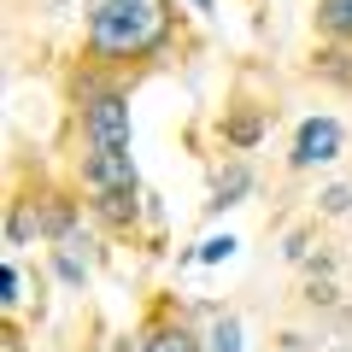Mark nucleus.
Wrapping results in <instances>:
<instances>
[{"label": "nucleus", "instance_id": "f257e3e1", "mask_svg": "<svg viewBox=\"0 0 352 352\" xmlns=\"http://www.w3.org/2000/svg\"><path fill=\"white\" fill-rule=\"evenodd\" d=\"M170 36L164 0H88V47L100 59H147Z\"/></svg>", "mask_w": 352, "mask_h": 352}, {"label": "nucleus", "instance_id": "f03ea898", "mask_svg": "<svg viewBox=\"0 0 352 352\" xmlns=\"http://www.w3.org/2000/svg\"><path fill=\"white\" fill-rule=\"evenodd\" d=\"M82 135H88V147H129V100L118 88H100L82 106Z\"/></svg>", "mask_w": 352, "mask_h": 352}, {"label": "nucleus", "instance_id": "7ed1b4c3", "mask_svg": "<svg viewBox=\"0 0 352 352\" xmlns=\"http://www.w3.org/2000/svg\"><path fill=\"white\" fill-rule=\"evenodd\" d=\"M82 182H88L94 194L135 188V159H129V147H88V159H82Z\"/></svg>", "mask_w": 352, "mask_h": 352}, {"label": "nucleus", "instance_id": "20e7f679", "mask_svg": "<svg viewBox=\"0 0 352 352\" xmlns=\"http://www.w3.org/2000/svg\"><path fill=\"white\" fill-rule=\"evenodd\" d=\"M340 153V124L335 118H305L300 135H294V164L311 170V164H329Z\"/></svg>", "mask_w": 352, "mask_h": 352}, {"label": "nucleus", "instance_id": "39448f33", "mask_svg": "<svg viewBox=\"0 0 352 352\" xmlns=\"http://www.w3.org/2000/svg\"><path fill=\"white\" fill-rule=\"evenodd\" d=\"M317 24H323L329 36L352 41V0H317Z\"/></svg>", "mask_w": 352, "mask_h": 352}, {"label": "nucleus", "instance_id": "423d86ee", "mask_svg": "<svg viewBox=\"0 0 352 352\" xmlns=\"http://www.w3.org/2000/svg\"><path fill=\"white\" fill-rule=\"evenodd\" d=\"M94 212L106 223H129L135 217V188H112V194H94Z\"/></svg>", "mask_w": 352, "mask_h": 352}, {"label": "nucleus", "instance_id": "0eeeda50", "mask_svg": "<svg viewBox=\"0 0 352 352\" xmlns=\"http://www.w3.org/2000/svg\"><path fill=\"white\" fill-rule=\"evenodd\" d=\"M141 352H200V340H194L188 329L176 323V329H153V335H147V346H141Z\"/></svg>", "mask_w": 352, "mask_h": 352}, {"label": "nucleus", "instance_id": "6e6552de", "mask_svg": "<svg viewBox=\"0 0 352 352\" xmlns=\"http://www.w3.org/2000/svg\"><path fill=\"white\" fill-rule=\"evenodd\" d=\"M247 188H252V176H247V170H241V164H235V170H229V176H217L212 212H223V206H241V194H247Z\"/></svg>", "mask_w": 352, "mask_h": 352}, {"label": "nucleus", "instance_id": "1a4fd4ad", "mask_svg": "<svg viewBox=\"0 0 352 352\" xmlns=\"http://www.w3.org/2000/svg\"><path fill=\"white\" fill-rule=\"evenodd\" d=\"M36 229H41V217L30 212V206H18V212H12V223H6V241H12V247H24V241L36 235Z\"/></svg>", "mask_w": 352, "mask_h": 352}, {"label": "nucleus", "instance_id": "9d476101", "mask_svg": "<svg viewBox=\"0 0 352 352\" xmlns=\"http://www.w3.org/2000/svg\"><path fill=\"white\" fill-rule=\"evenodd\" d=\"M212 346L217 352H241V323H235V317H223V323L212 329Z\"/></svg>", "mask_w": 352, "mask_h": 352}, {"label": "nucleus", "instance_id": "9b49d317", "mask_svg": "<svg viewBox=\"0 0 352 352\" xmlns=\"http://www.w3.org/2000/svg\"><path fill=\"white\" fill-rule=\"evenodd\" d=\"M258 118H235V124H229V141H235V147H252V141H258Z\"/></svg>", "mask_w": 352, "mask_h": 352}, {"label": "nucleus", "instance_id": "f8f14e48", "mask_svg": "<svg viewBox=\"0 0 352 352\" xmlns=\"http://www.w3.org/2000/svg\"><path fill=\"white\" fill-rule=\"evenodd\" d=\"M229 252H235V241H229V235H212V241H200V258H206V264L229 258Z\"/></svg>", "mask_w": 352, "mask_h": 352}, {"label": "nucleus", "instance_id": "ddd939ff", "mask_svg": "<svg viewBox=\"0 0 352 352\" xmlns=\"http://www.w3.org/2000/svg\"><path fill=\"white\" fill-rule=\"evenodd\" d=\"M346 206H352V188H329L323 194V212H346Z\"/></svg>", "mask_w": 352, "mask_h": 352}, {"label": "nucleus", "instance_id": "4468645a", "mask_svg": "<svg viewBox=\"0 0 352 352\" xmlns=\"http://www.w3.org/2000/svg\"><path fill=\"white\" fill-rule=\"evenodd\" d=\"M0 288H6V294H0V300H6V305L18 300V270H12V264H6V270H0Z\"/></svg>", "mask_w": 352, "mask_h": 352}, {"label": "nucleus", "instance_id": "2eb2a0df", "mask_svg": "<svg viewBox=\"0 0 352 352\" xmlns=\"http://www.w3.org/2000/svg\"><path fill=\"white\" fill-rule=\"evenodd\" d=\"M59 276H65V282H82V264H76L71 252H65V258H59Z\"/></svg>", "mask_w": 352, "mask_h": 352}, {"label": "nucleus", "instance_id": "dca6fc26", "mask_svg": "<svg viewBox=\"0 0 352 352\" xmlns=\"http://www.w3.org/2000/svg\"><path fill=\"white\" fill-rule=\"evenodd\" d=\"M194 6H200V12H212V0H194Z\"/></svg>", "mask_w": 352, "mask_h": 352}, {"label": "nucleus", "instance_id": "f3484780", "mask_svg": "<svg viewBox=\"0 0 352 352\" xmlns=\"http://www.w3.org/2000/svg\"><path fill=\"white\" fill-rule=\"evenodd\" d=\"M6 352H18V346H12V340H6Z\"/></svg>", "mask_w": 352, "mask_h": 352}]
</instances>
